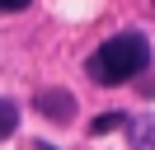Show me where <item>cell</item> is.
Segmentation results:
<instances>
[{"mask_svg": "<svg viewBox=\"0 0 155 150\" xmlns=\"http://www.w3.org/2000/svg\"><path fill=\"white\" fill-rule=\"evenodd\" d=\"M150 66V38L127 28V33H113L99 52H89L85 61V75L94 84H127L132 75H141Z\"/></svg>", "mask_w": 155, "mask_h": 150, "instance_id": "obj_1", "label": "cell"}, {"mask_svg": "<svg viewBox=\"0 0 155 150\" xmlns=\"http://www.w3.org/2000/svg\"><path fill=\"white\" fill-rule=\"evenodd\" d=\"M33 108H38L47 122H71L75 117V94H66V89H38L33 94Z\"/></svg>", "mask_w": 155, "mask_h": 150, "instance_id": "obj_2", "label": "cell"}, {"mask_svg": "<svg viewBox=\"0 0 155 150\" xmlns=\"http://www.w3.org/2000/svg\"><path fill=\"white\" fill-rule=\"evenodd\" d=\"M14 131H19V103L0 94V141H5V136H14Z\"/></svg>", "mask_w": 155, "mask_h": 150, "instance_id": "obj_3", "label": "cell"}, {"mask_svg": "<svg viewBox=\"0 0 155 150\" xmlns=\"http://www.w3.org/2000/svg\"><path fill=\"white\" fill-rule=\"evenodd\" d=\"M122 112H104V117H94V122H89V136H104V131H117V127H122Z\"/></svg>", "mask_w": 155, "mask_h": 150, "instance_id": "obj_4", "label": "cell"}, {"mask_svg": "<svg viewBox=\"0 0 155 150\" xmlns=\"http://www.w3.org/2000/svg\"><path fill=\"white\" fill-rule=\"evenodd\" d=\"M19 9H28V0H0V14H19Z\"/></svg>", "mask_w": 155, "mask_h": 150, "instance_id": "obj_5", "label": "cell"}]
</instances>
